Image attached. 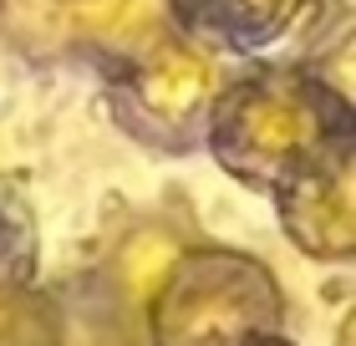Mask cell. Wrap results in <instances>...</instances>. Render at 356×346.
I'll return each instance as SVG.
<instances>
[{"mask_svg": "<svg viewBox=\"0 0 356 346\" xmlns=\"http://www.w3.org/2000/svg\"><path fill=\"white\" fill-rule=\"evenodd\" d=\"M214 158L245 184L275 189L321 153L356 138L351 102L311 72H260L214 107Z\"/></svg>", "mask_w": 356, "mask_h": 346, "instance_id": "cell-1", "label": "cell"}, {"mask_svg": "<svg viewBox=\"0 0 356 346\" xmlns=\"http://www.w3.org/2000/svg\"><path fill=\"white\" fill-rule=\"evenodd\" d=\"M280 285L250 255L199 250L178 255L153 295L158 346H245L280 331Z\"/></svg>", "mask_w": 356, "mask_h": 346, "instance_id": "cell-2", "label": "cell"}, {"mask_svg": "<svg viewBox=\"0 0 356 346\" xmlns=\"http://www.w3.org/2000/svg\"><path fill=\"white\" fill-rule=\"evenodd\" d=\"M275 204H280L285 235L316 260H346L356 250V138L321 153L275 184Z\"/></svg>", "mask_w": 356, "mask_h": 346, "instance_id": "cell-3", "label": "cell"}, {"mask_svg": "<svg viewBox=\"0 0 356 346\" xmlns=\"http://www.w3.org/2000/svg\"><path fill=\"white\" fill-rule=\"evenodd\" d=\"M199 46L229 56H280L311 36L326 0H173Z\"/></svg>", "mask_w": 356, "mask_h": 346, "instance_id": "cell-4", "label": "cell"}, {"mask_svg": "<svg viewBox=\"0 0 356 346\" xmlns=\"http://www.w3.org/2000/svg\"><path fill=\"white\" fill-rule=\"evenodd\" d=\"M127 92L138 97V107L148 112V118L184 123V118H193V112L204 107V97H209V67H204L199 52L163 41L133 67Z\"/></svg>", "mask_w": 356, "mask_h": 346, "instance_id": "cell-5", "label": "cell"}, {"mask_svg": "<svg viewBox=\"0 0 356 346\" xmlns=\"http://www.w3.org/2000/svg\"><path fill=\"white\" fill-rule=\"evenodd\" d=\"M36 275V214L10 178H0V301Z\"/></svg>", "mask_w": 356, "mask_h": 346, "instance_id": "cell-6", "label": "cell"}, {"mask_svg": "<svg viewBox=\"0 0 356 346\" xmlns=\"http://www.w3.org/2000/svg\"><path fill=\"white\" fill-rule=\"evenodd\" d=\"M76 15H82V26L97 31V36H122V31L143 26V6L138 0H82Z\"/></svg>", "mask_w": 356, "mask_h": 346, "instance_id": "cell-7", "label": "cell"}, {"mask_svg": "<svg viewBox=\"0 0 356 346\" xmlns=\"http://www.w3.org/2000/svg\"><path fill=\"white\" fill-rule=\"evenodd\" d=\"M245 346H290L280 331H270V336H254V341H245Z\"/></svg>", "mask_w": 356, "mask_h": 346, "instance_id": "cell-8", "label": "cell"}]
</instances>
